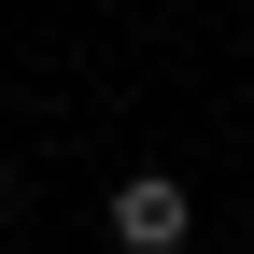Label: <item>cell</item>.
<instances>
[{"instance_id": "1", "label": "cell", "mask_w": 254, "mask_h": 254, "mask_svg": "<svg viewBox=\"0 0 254 254\" xmlns=\"http://www.w3.org/2000/svg\"><path fill=\"white\" fill-rule=\"evenodd\" d=\"M99 226H113V254H184V240H198V198H184L170 170H127L99 198Z\"/></svg>"}, {"instance_id": "2", "label": "cell", "mask_w": 254, "mask_h": 254, "mask_svg": "<svg viewBox=\"0 0 254 254\" xmlns=\"http://www.w3.org/2000/svg\"><path fill=\"white\" fill-rule=\"evenodd\" d=\"M0 212H14V184H0Z\"/></svg>"}]
</instances>
